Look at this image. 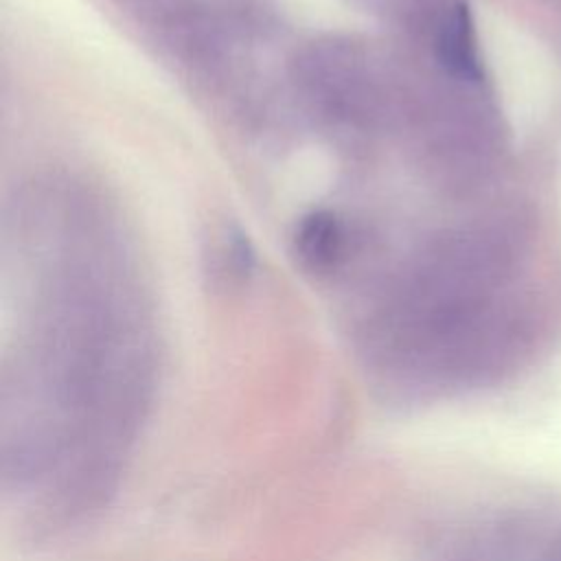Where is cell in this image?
<instances>
[{"instance_id":"cell-1","label":"cell","mask_w":561,"mask_h":561,"mask_svg":"<svg viewBox=\"0 0 561 561\" xmlns=\"http://www.w3.org/2000/svg\"><path fill=\"white\" fill-rule=\"evenodd\" d=\"M296 250L313 270L333 265L342 252V228L335 215L324 210L307 215L296 232Z\"/></svg>"},{"instance_id":"cell-2","label":"cell","mask_w":561,"mask_h":561,"mask_svg":"<svg viewBox=\"0 0 561 561\" xmlns=\"http://www.w3.org/2000/svg\"><path fill=\"white\" fill-rule=\"evenodd\" d=\"M440 55L445 64L460 77L480 79V64L473 44L471 18L465 4H454L445 20L440 37Z\"/></svg>"}]
</instances>
